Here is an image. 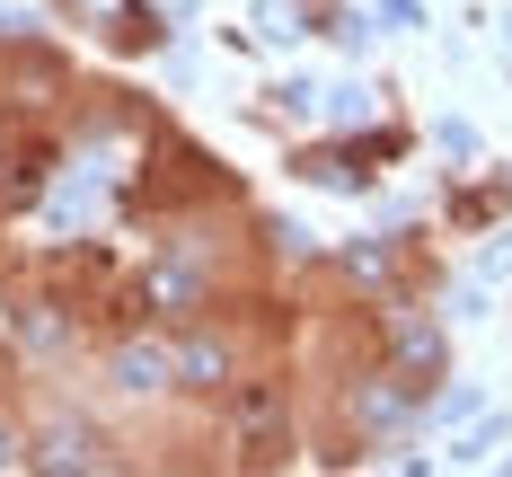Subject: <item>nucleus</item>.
Returning <instances> with one entry per match:
<instances>
[{"mask_svg":"<svg viewBox=\"0 0 512 477\" xmlns=\"http://www.w3.org/2000/svg\"><path fill=\"white\" fill-rule=\"evenodd\" d=\"M36 460H45V469H80V460L98 469V460H106V442H98V433H80V424H53L45 442H36Z\"/></svg>","mask_w":512,"mask_h":477,"instance_id":"f257e3e1","label":"nucleus"},{"mask_svg":"<svg viewBox=\"0 0 512 477\" xmlns=\"http://www.w3.org/2000/svg\"><path fill=\"white\" fill-rule=\"evenodd\" d=\"M177 371H186V380H221V371H230V345H221V336H186V354H177Z\"/></svg>","mask_w":512,"mask_h":477,"instance_id":"f03ea898","label":"nucleus"},{"mask_svg":"<svg viewBox=\"0 0 512 477\" xmlns=\"http://www.w3.org/2000/svg\"><path fill=\"white\" fill-rule=\"evenodd\" d=\"M274 416H283V407H274V389H256V398H248V442H256V451H265V433H274Z\"/></svg>","mask_w":512,"mask_h":477,"instance_id":"7ed1b4c3","label":"nucleus"},{"mask_svg":"<svg viewBox=\"0 0 512 477\" xmlns=\"http://www.w3.org/2000/svg\"><path fill=\"white\" fill-rule=\"evenodd\" d=\"M115 371H124V389H151V380H159V371H168V363H159V354H124V363H115Z\"/></svg>","mask_w":512,"mask_h":477,"instance_id":"20e7f679","label":"nucleus"}]
</instances>
